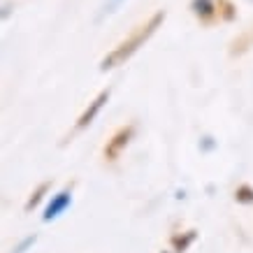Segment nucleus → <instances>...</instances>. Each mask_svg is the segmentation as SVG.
<instances>
[{
  "label": "nucleus",
  "instance_id": "4",
  "mask_svg": "<svg viewBox=\"0 0 253 253\" xmlns=\"http://www.w3.org/2000/svg\"><path fill=\"white\" fill-rule=\"evenodd\" d=\"M130 132H132L130 128H128V130H121L114 139H112V142H109L107 149H105V154H107V158H116V156H119V151H121V146L126 144V142H128V137H130Z\"/></svg>",
  "mask_w": 253,
  "mask_h": 253
},
{
  "label": "nucleus",
  "instance_id": "2",
  "mask_svg": "<svg viewBox=\"0 0 253 253\" xmlns=\"http://www.w3.org/2000/svg\"><path fill=\"white\" fill-rule=\"evenodd\" d=\"M107 98H109V91L100 93L98 98H95V100L91 102V107H88V109L84 112V114H82V119H79V123H77V128H86V126H88V123H91L93 119H95V114H98L100 109H102V105L107 102Z\"/></svg>",
  "mask_w": 253,
  "mask_h": 253
},
{
  "label": "nucleus",
  "instance_id": "1",
  "mask_svg": "<svg viewBox=\"0 0 253 253\" xmlns=\"http://www.w3.org/2000/svg\"><path fill=\"white\" fill-rule=\"evenodd\" d=\"M163 19H165V14H163V12H158V14L151 16V19H149V21H146L144 26H139V28H137L135 33H132L130 38L126 40V42H121V44H119V49H116V51H112V54H109L107 58L102 61V70L116 68L119 63H123L130 54H135V51H137V46H139V44H144L146 40L154 35V31L163 23Z\"/></svg>",
  "mask_w": 253,
  "mask_h": 253
},
{
  "label": "nucleus",
  "instance_id": "3",
  "mask_svg": "<svg viewBox=\"0 0 253 253\" xmlns=\"http://www.w3.org/2000/svg\"><path fill=\"white\" fill-rule=\"evenodd\" d=\"M70 205V193H58L54 200H51V205L46 207L44 211V221H51V218H56V216L61 214L63 209Z\"/></svg>",
  "mask_w": 253,
  "mask_h": 253
},
{
  "label": "nucleus",
  "instance_id": "5",
  "mask_svg": "<svg viewBox=\"0 0 253 253\" xmlns=\"http://www.w3.org/2000/svg\"><path fill=\"white\" fill-rule=\"evenodd\" d=\"M193 9H195V14L202 16V19H209V16L214 14V2L211 0H193Z\"/></svg>",
  "mask_w": 253,
  "mask_h": 253
}]
</instances>
